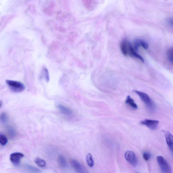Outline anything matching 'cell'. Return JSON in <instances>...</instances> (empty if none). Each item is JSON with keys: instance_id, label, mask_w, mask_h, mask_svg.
<instances>
[{"instance_id": "obj_6", "label": "cell", "mask_w": 173, "mask_h": 173, "mask_svg": "<svg viewBox=\"0 0 173 173\" xmlns=\"http://www.w3.org/2000/svg\"><path fill=\"white\" fill-rule=\"evenodd\" d=\"M24 156L23 154L20 152H14L11 154L10 160L14 165L17 166L19 164L20 160Z\"/></svg>"}, {"instance_id": "obj_11", "label": "cell", "mask_w": 173, "mask_h": 173, "mask_svg": "<svg viewBox=\"0 0 173 173\" xmlns=\"http://www.w3.org/2000/svg\"><path fill=\"white\" fill-rule=\"evenodd\" d=\"M129 42L126 40L122 41L121 44V49L122 54L125 56H127V51Z\"/></svg>"}, {"instance_id": "obj_17", "label": "cell", "mask_w": 173, "mask_h": 173, "mask_svg": "<svg viewBox=\"0 0 173 173\" xmlns=\"http://www.w3.org/2000/svg\"><path fill=\"white\" fill-rule=\"evenodd\" d=\"M8 117L5 113H2L0 115V122L3 124H6L8 121Z\"/></svg>"}, {"instance_id": "obj_1", "label": "cell", "mask_w": 173, "mask_h": 173, "mask_svg": "<svg viewBox=\"0 0 173 173\" xmlns=\"http://www.w3.org/2000/svg\"><path fill=\"white\" fill-rule=\"evenodd\" d=\"M133 92L139 96L148 108L152 110H155L156 108V105L147 94L137 90H134Z\"/></svg>"}, {"instance_id": "obj_12", "label": "cell", "mask_w": 173, "mask_h": 173, "mask_svg": "<svg viewBox=\"0 0 173 173\" xmlns=\"http://www.w3.org/2000/svg\"><path fill=\"white\" fill-rule=\"evenodd\" d=\"M58 108L61 112L64 115H69L72 113V111L71 109L63 105H59L58 106Z\"/></svg>"}, {"instance_id": "obj_2", "label": "cell", "mask_w": 173, "mask_h": 173, "mask_svg": "<svg viewBox=\"0 0 173 173\" xmlns=\"http://www.w3.org/2000/svg\"><path fill=\"white\" fill-rule=\"evenodd\" d=\"M6 83L12 91L14 92H21L25 89L24 85L21 82L7 80Z\"/></svg>"}, {"instance_id": "obj_20", "label": "cell", "mask_w": 173, "mask_h": 173, "mask_svg": "<svg viewBox=\"0 0 173 173\" xmlns=\"http://www.w3.org/2000/svg\"><path fill=\"white\" fill-rule=\"evenodd\" d=\"M26 167L29 171L32 172L34 173H41L42 172L41 170L37 168L34 166H33L28 165H27L26 166Z\"/></svg>"}, {"instance_id": "obj_13", "label": "cell", "mask_w": 173, "mask_h": 173, "mask_svg": "<svg viewBox=\"0 0 173 173\" xmlns=\"http://www.w3.org/2000/svg\"><path fill=\"white\" fill-rule=\"evenodd\" d=\"M125 102L126 104L129 105L132 108L135 109H138L137 105L135 103L133 99L130 96H127Z\"/></svg>"}, {"instance_id": "obj_15", "label": "cell", "mask_w": 173, "mask_h": 173, "mask_svg": "<svg viewBox=\"0 0 173 173\" xmlns=\"http://www.w3.org/2000/svg\"><path fill=\"white\" fill-rule=\"evenodd\" d=\"M86 161L87 164L90 167H92L94 165V161L92 156L90 153H88L86 156Z\"/></svg>"}, {"instance_id": "obj_23", "label": "cell", "mask_w": 173, "mask_h": 173, "mask_svg": "<svg viewBox=\"0 0 173 173\" xmlns=\"http://www.w3.org/2000/svg\"><path fill=\"white\" fill-rule=\"evenodd\" d=\"M2 101H0V108L1 107V106H2Z\"/></svg>"}, {"instance_id": "obj_5", "label": "cell", "mask_w": 173, "mask_h": 173, "mask_svg": "<svg viewBox=\"0 0 173 173\" xmlns=\"http://www.w3.org/2000/svg\"><path fill=\"white\" fill-rule=\"evenodd\" d=\"M159 121L152 119H146L141 121V124L146 126L151 130H155L158 127Z\"/></svg>"}, {"instance_id": "obj_10", "label": "cell", "mask_w": 173, "mask_h": 173, "mask_svg": "<svg viewBox=\"0 0 173 173\" xmlns=\"http://www.w3.org/2000/svg\"><path fill=\"white\" fill-rule=\"evenodd\" d=\"M71 163L73 167L77 172L81 173L85 172L83 166L77 160H72L71 161Z\"/></svg>"}, {"instance_id": "obj_16", "label": "cell", "mask_w": 173, "mask_h": 173, "mask_svg": "<svg viewBox=\"0 0 173 173\" xmlns=\"http://www.w3.org/2000/svg\"><path fill=\"white\" fill-rule=\"evenodd\" d=\"M35 162L39 167H43L46 165V162L42 159L37 158L35 160Z\"/></svg>"}, {"instance_id": "obj_22", "label": "cell", "mask_w": 173, "mask_h": 173, "mask_svg": "<svg viewBox=\"0 0 173 173\" xmlns=\"http://www.w3.org/2000/svg\"><path fill=\"white\" fill-rule=\"evenodd\" d=\"M143 158L146 161H149L151 158V155L148 152H144L143 154Z\"/></svg>"}, {"instance_id": "obj_3", "label": "cell", "mask_w": 173, "mask_h": 173, "mask_svg": "<svg viewBox=\"0 0 173 173\" xmlns=\"http://www.w3.org/2000/svg\"><path fill=\"white\" fill-rule=\"evenodd\" d=\"M156 160L162 172L164 173H171V167L166 159L162 156H158Z\"/></svg>"}, {"instance_id": "obj_4", "label": "cell", "mask_w": 173, "mask_h": 173, "mask_svg": "<svg viewBox=\"0 0 173 173\" xmlns=\"http://www.w3.org/2000/svg\"><path fill=\"white\" fill-rule=\"evenodd\" d=\"M125 158L132 166L136 167L138 166V160L133 151H126L125 154Z\"/></svg>"}, {"instance_id": "obj_9", "label": "cell", "mask_w": 173, "mask_h": 173, "mask_svg": "<svg viewBox=\"0 0 173 173\" xmlns=\"http://www.w3.org/2000/svg\"><path fill=\"white\" fill-rule=\"evenodd\" d=\"M162 131L165 136L167 145L171 151L173 152V137L172 134L169 131L163 130Z\"/></svg>"}, {"instance_id": "obj_14", "label": "cell", "mask_w": 173, "mask_h": 173, "mask_svg": "<svg viewBox=\"0 0 173 173\" xmlns=\"http://www.w3.org/2000/svg\"><path fill=\"white\" fill-rule=\"evenodd\" d=\"M58 161L59 165L61 167L65 168L67 167V161L63 156L60 155L59 156Z\"/></svg>"}, {"instance_id": "obj_19", "label": "cell", "mask_w": 173, "mask_h": 173, "mask_svg": "<svg viewBox=\"0 0 173 173\" xmlns=\"http://www.w3.org/2000/svg\"><path fill=\"white\" fill-rule=\"evenodd\" d=\"M8 142V139L6 136L0 133V144L2 146L6 145Z\"/></svg>"}, {"instance_id": "obj_8", "label": "cell", "mask_w": 173, "mask_h": 173, "mask_svg": "<svg viewBox=\"0 0 173 173\" xmlns=\"http://www.w3.org/2000/svg\"><path fill=\"white\" fill-rule=\"evenodd\" d=\"M134 47H133L134 50L137 52L140 47H142L145 49H147L149 48V44L143 40L141 39H136L133 43Z\"/></svg>"}, {"instance_id": "obj_21", "label": "cell", "mask_w": 173, "mask_h": 173, "mask_svg": "<svg viewBox=\"0 0 173 173\" xmlns=\"http://www.w3.org/2000/svg\"><path fill=\"white\" fill-rule=\"evenodd\" d=\"M7 132L10 136L12 138H14L16 135V131L12 127H8L7 129Z\"/></svg>"}, {"instance_id": "obj_18", "label": "cell", "mask_w": 173, "mask_h": 173, "mask_svg": "<svg viewBox=\"0 0 173 173\" xmlns=\"http://www.w3.org/2000/svg\"><path fill=\"white\" fill-rule=\"evenodd\" d=\"M166 54L168 60L171 63H172L173 62V49L172 47L168 49Z\"/></svg>"}, {"instance_id": "obj_7", "label": "cell", "mask_w": 173, "mask_h": 173, "mask_svg": "<svg viewBox=\"0 0 173 173\" xmlns=\"http://www.w3.org/2000/svg\"><path fill=\"white\" fill-rule=\"evenodd\" d=\"M129 56L131 57H135V58L139 59L143 63H144V60L143 57L140 55L135 52L134 49L130 43H129V47L127 51V56Z\"/></svg>"}]
</instances>
